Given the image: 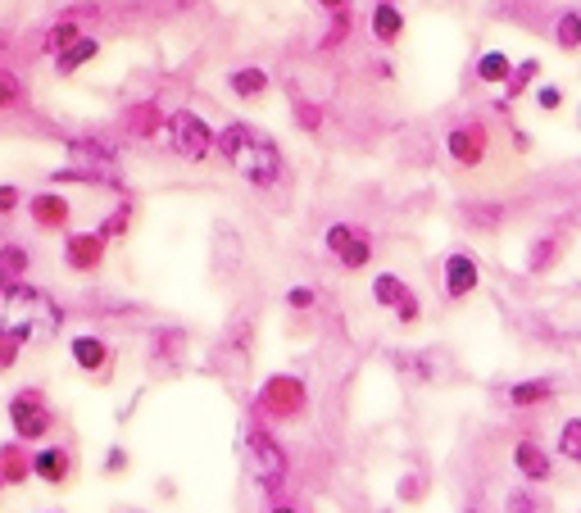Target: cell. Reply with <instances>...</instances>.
<instances>
[{
  "label": "cell",
  "mask_w": 581,
  "mask_h": 513,
  "mask_svg": "<svg viewBox=\"0 0 581 513\" xmlns=\"http://www.w3.org/2000/svg\"><path fill=\"white\" fill-rule=\"evenodd\" d=\"M214 150L227 159V168H237L241 178L255 182V187H277L282 182V150H277L273 137H264L250 123H227L218 132Z\"/></svg>",
  "instance_id": "1"
},
{
  "label": "cell",
  "mask_w": 581,
  "mask_h": 513,
  "mask_svg": "<svg viewBox=\"0 0 581 513\" xmlns=\"http://www.w3.org/2000/svg\"><path fill=\"white\" fill-rule=\"evenodd\" d=\"M309 409V386L296 373H273L255 395V414L268 423H291Z\"/></svg>",
  "instance_id": "2"
},
{
  "label": "cell",
  "mask_w": 581,
  "mask_h": 513,
  "mask_svg": "<svg viewBox=\"0 0 581 513\" xmlns=\"http://www.w3.org/2000/svg\"><path fill=\"white\" fill-rule=\"evenodd\" d=\"M246 473L255 477L264 491H282L286 486V450L264 423L246 427Z\"/></svg>",
  "instance_id": "3"
},
{
  "label": "cell",
  "mask_w": 581,
  "mask_h": 513,
  "mask_svg": "<svg viewBox=\"0 0 581 513\" xmlns=\"http://www.w3.org/2000/svg\"><path fill=\"white\" fill-rule=\"evenodd\" d=\"M164 141L178 159L200 164V159H209V150L218 146V132L209 128L200 114H191V109H173V114L164 119Z\"/></svg>",
  "instance_id": "4"
},
{
  "label": "cell",
  "mask_w": 581,
  "mask_h": 513,
  "mask_svg": "<svg viewBox=\"0 0 581 513\" xmlns=\"http://www.w3.org/2000/svg\"><path fill=\"white\" fill-rule=\"evenodd\" d=\"M5 414H10L14 436L28 441V445L46 441V436L55 432V409H50V400H46L41 386H23L19 395H10V409H5Z\"/></svg>",
  "instance_id": "5"
},
{
  "label": "cell",
  "mask_w": 581,
  "mask_h": 513,
  "mask_svg": "<svg viewBox=\"0 0 581 513\" xmlns=\"http://www.w3.org/2000/svg\"><path fill=\"white\" fill-rule=\"evenodd\" d=\"M323 246L345 273H359V268L373 264V237H368V227H359V223H327Z\"/></svg>",
  "instance_id": "6"
},
{
  "label": "cell",
  "mask_w": 581,
  "mask_h": 513,
  "mask_svg": "<svg viewBox=\"0 0 581 513\" xmlns=\"http://www.w3.org/2000/svg\"><path fill=\"white\" fill-rule=\"evenodd\" d=\"M373 300L382 309H391L404 327H414L418 318H423V300H418V291L409 287L404 277H395V273H377L373 277Z\"/></svg>",
  "instance_id": "7"
},
{
  "label": "cell",
  "mask_w": 581,
  "mask_h": 513,
  "mask_svg": "<svg viewBox=\"0 0 581 513\" xmlns=\"http://www.w3.org/2000/svg\"><path fill=\"white\" fill-rule=\"evenodd\" d=\"M445 150H450L454 164L477 168L486 159V150H491V132H486L482 119H468V123H459V128H450V137H445Z\"/></svg>",
  "instance_id": "8"
},
{
  "label": "cell",
  "mask_w": 581,
  "mask_h": 513,
  "mask_svg": "<svg viewBox=\"0 0 581 513\" xmlns=\"http://www.w3.org/2000/svg\"><path fill=\"white\" fill-rule=\"evenodd\" d=\"M441 282H445V300H468L477 287H482L477 255H468V250H450L445 264H441Z\"/></svg>",
  "instance_id": "9"
},
{
  "label": "cell",
  "mask_w": 581,
  "mask_h": 513,
  "mask_svg": "<svg viewBox=\"0 0 581 513\" xmlns=\"http://www.w3.org/2000/svg\"><path fill=\"white\" fill-rule=\"evenodd\" d=\"M28 218L41 227V232H69L73 223V205L64 191H37L28 200Z\"/></svg>",
  "instance_id": "10"
},
{
  "label": "cell",
  "mask_w": 581,
  "mask_h": 513,
  "mask_svg": "<svg viewBox=\"0 0 581 513\" xmlns=\"http://www.w3.org/2000/svg\"><path fill=\"white\" fill-rule=\"evenodd\" d=\"M105 246L109 241L100 232H64V264L73 273H96L105 264Z\"/></svg>",
  "instance_id": "11"
},
{
  "label": "cell",
  "mask_w": 581,
  "mask_h": 513,
  "mask_svg": "<svg viewBox=\"0 0 581 513\" xmlns=\"http://www.w3.org/2000/svg\"><path fill=\"white\" fill-rule=\"evenodd\" d=\"M513 468H518V477L527 486H545L554 477V459L550 450H545L541 441H532V436H522L518 445H513Z\"/></svg>",
  "instance_id": "12"
},
{
  "label": "cell",
  "mask_w": 581,
  "mask_h": 513,
  "mask_svg": "<svg viewBox=\"0 0 581 513\" xmlns=\"http://www.w3.org/2000/svg\"><path fill=\"white\" fill-rule=\"evenodd\" d=\"M32 477L46 486H69L73 482V450L69 445H41L32 454Z\"/></svg>",
  "instance_id": "13"
},
{
  "label": "cell",
  "mask_w": 581,
  "mask_h": 513,
  "mask_svg": "<svg viewBox=\"0 0 581 513\" xmlns=\"http://www.w3.org/2000/svg\"><path fill=\"white\" fill-rule=\"evenodd\" d=\"M559 377H527V382H513L509 386V405L513 409H536V405H550L559 400Z\"/></svg>",
  "instance_id": "14"
},
{
  "label": "cell",
  "mask_w": 581,
  "mask_h": 513,
  "mask_svg": "<svg viewBox=\"0 0 581 513\" xmlns=\"http://www.w3.org/2000/svg\"><path fill=\"white\" fill-rule=\"evenodd\" d=\"M69 355H73V364H78L82 373H105V368H109V341H105V336L82 332V336H73V341H69Z\"/></svg>",
  "instance_id": "15"
},
{
  "label": "cell",
  "mask_w": 581,
  "mask_h": 513,
  "mask_svg": "<svg viewBox=\"0 0 581 513\" xmlns=\"http://www.w3.org/2000/svg\"><path fill=\"white\" fill-rule=\"evenodd\" d=\"M32 477V454H28V441H5L0 445V482L5 486H23Z\"/></svg>",
  "instance_id": "16"
},
{
  "label": "cell",
  "mask_w": 581,
  "mask_h": 513,
  "mask_svg": "<svg viewBox=\"0 0 581 513\" xmlns=\"http://www.w3.org/2000/svg\"><path fill=\"white\" fill-rule=\"evenodd\" d=\"M32 268V255L28 246L19 241H5L0 237V287H10V282H23V273Z\"/></svg>",
  "instance_id": "17"
},
{
  "label": "cell",
  "mask_w": 581,
  "mask_h": 513,
  "mask_svg": "<svg viewBox=\"0 0 581 513\" xmlns=\"http://www.w3.org/2000/svg\"><path fill=\"white\" fill-rule=\"evenodd\" d=\"M37 332L32 323H10V327H0V373H10L14 364H19L23 346H28V336Z\"/></svg>",
  "instance_id": "18"
},
{
  "label": "cell",
  "mask_w": 581,
  "mask_h": 513,
  "mask_svg": "<svg viewBox=\"0 0 581 513\" xmlns=\"http://www.w3.org/2000/svg\"><path fill=\"white\" fill-rule=\"evenodd\" d=\"M559 250H563V241L554 237V232L536 237L532 246H527V273H532V277H545L554 264H559Z\"/></svg>",
  "instance_id": "19"
},
{
  "label": "cell",
  "mask_w": 581,
  "mask_h": 513,
  "mask_svg": "<svg viewBox=\"0 0 581 513\" xmlns=\"http://www.w3.org/2000/svg\"><path fill=\"white\" fill-rule=\"evenodd\" d=\"M69 155L82 159V164H91L87 173H105V168H114V150H109L105 141H73Z\"/></svg>",
  "instance_id": "20"
},
{
  "label": "cell",
  "mask_w": 581,
  "mask_h": 513,
  "mask_svg": "<svg viewBox=\"0 0 581 513\" xmlns=\"http://www.w3.org/2000/svg\"><path fill=\"white\" fill-rule=\"evenodd\" d=\"M227 87L237 91L241 100H255V96H264V91H268V73L264 69H232V73H227Z\"/></svg>",
  "instance_id": "21"
},
{
  "label": "cell",
  "mask_w": 581,
  "mask_h": 513,
  "mask_svg": "<svg viewBox=\"0 0 581 513\" xmlns=\"http://www.w3.org/2000/svg\"><path fill=\"white\" fill-rule=\"evenodd\" d=\"M400 32H404L400 10H395L391 0H382V5H377V10H373V37L382 41V46H391V41L400 37Z\"/></svg>",
  "instance_id": "22"
},
{
  "label": "cell",
  "mask_w": 581,
  "mask_h": 513,
  "mask_svg": "<svg viewBox=\"0 0 581 513\" xmlns=\"http://www.w3.org/2000/svg\"><path fill=\"white\" fill-rule=\"evenodd\" d=\"M96 55H100V41L96 37H78L69 50H64V55H55V64H60V73H78L82 64L96 60Z\"/></svg>",
  "instance_id": "23"
},
{
  "label": "cell",
  "mask_w": 581,
  "mask_h": 513,
  "mask_svg": "<svg viewBox=\"0 0 581 513\" xmlns=\"http://www.w3.org/2000/svg\"><path fill=\"white\" fill-rule=\"evenodd\" d=\"M554 450L568 459V464H577L581 468V418H563V427H559V445Z\"/></svg>",
  "instance_id": "24"
},
{
  "label": "cell",
  "mask_w": 581,
  "mask_h": 513,
  "mask_svg": "<svg viewBox=\"0 0 581 513\" xmlns=\"http://www.w3.org/2000/svg\"><path fill=\"white\" fill-rule=\"evenodd\" d=\"M509 73H513V64H509V55H500V50H486L482 60H477V78L482 82H509Z\"/></svg>",
  "instance_id": "25"
},
{
  "label": "cell",
  "mask_w": 581,
  "mask_h": 513,
  "mask_svg": "<svg viewBox=\"0 0 581 513\" xmlns=\"http://www.w3.org/2000/svg\"><path fill=\"white\" fill-rule=\"evenodd\" d=\"M128 227H132V205H128V200H123V205L114 209V214H105V218H100V227H96V232H100V237H105V241H119V237H128Z\"/></svg>",
  "instance_id": "26"
},
{
  "label": "cell",
  "mask_w": 581,
  "mask_h": 513,
  "mask_svg": "<svg viewBox=\"0 0 581 513\" xmlns=\"http://www.w3.org/2000/svg\"><path fill=\"white\" fill-rule=\"evenodd\" d=\"M504 513H545V500L532 486H518V491L504 495Z\"/></svg>",
  "instance_id": "27"
},
{
  "label": "cell",
  "mask_w": 581,
  "mask_h": 513,
  "mask_svg": "<svg viewBox=\"0 0 581 513\" xmlns=\"http://www.w3.org/2000/svg\"><path fill=\"white\" fill-rule=\"evenodd\" d=\"M73 41H78V23H73V19L55 23V28L46 32V50H50V55H64V50H69Z\"/></svg>",
  "instance_id": "28"
},
{
  "label": "cell",
  "mask_w": 581,
  "mask_h": 513,
  "mask_svg": "<svg viewBox=\"0 0 581 513\" xmlns=\"http://www.w3.org/2000/svg\"><path fill=\"white\" fill-rule=\"evenodd\" d=\"M554 37H559L563 50H577L581 46V14L577 10H563V19H559V28H554Z\"/></svg>",
  "instance_id": "29"
},
{
  "label": "cell",
  "mask_w": 581,
  "mask_h": 513,
  "mask_svg": "<svg viewBox=\"0 0 581 513\" xmlns=\"http://www.w3.org/2000/svg\"><path fill=\"white\" fill-rule=\"evenodd\" d=\"M423 495H427V477L423 473H404L400 486H395V500H400V504H418Z\"/></svg>",
  "instance_id": "30"
},
{
  "label": "cell",
  "mask_w": 581,
  "mask_h": 513,
  "mask_svg": "<svg viewBox=\"0 0 581 513\" xmlns=\"http://www.w3.org/2000/svg\"><path fill=\"white\" fill-rule=\"evenodd\" d=\"M536 73H541V60H522L518 69L509 73V96H522V87H527V82H532Z\"/></svg>",
  "instance_id": "31"
},
{
  "label": "cell",
  "mask_w": 581,
  "mask_h": 513,
  "mask_svg": "<svg viewBox=\"0 0 581 513\" xmlns=\"http://www.w3.org/2000/svg\"><path fill=\"white\" fill-rule=\"evenodd\" d=\"M19 96H23L19 78H14V73H0V114H5V109H14V105H19Z\"/></svg>",
  "instance_id": "32"
},
{
  "label": "cell",
  "mask_w": 581,
  "mask_h": 513,
  "mask_svg": "<svg viewBox=\"0 0 581 513\" xmlns=\"http://www.w3.org/2000/svg\"><path fill=\"white\" fill-rule=\"evenodd\" d=\"M314 305H318L314 287H291V291H286V309H296V314H305V309H314Z\"/></svg>",
  "instance_id": "33"
},
{
  "label": "cell",
  "mask_w": 581,
  "mask_h": 513,
  "mask_svg": "<svg viewBox=\"0 0 581 513\" xmlns=\"http://www.w3.org/2000/svg\"><path fill=\"white\" fill-rule=\"evenodd\" d=\"M23 205V187H14V182H5V187H0V218H10L14 209Z\"/></svg>",
  "instance_id": "34"
},
{
  "label": "cell",
  "mask_w": 581,
  "mask_h": 513,
  "mask_svg": "<svg viewBox=\"0 0 581 513\" xmlns=\"http://www.w3.org/2000/svg\"><path fill=\"white\" fill-rule=\"evenodd\" d=\"M128 119H132V132H141V137H146V132H155V109H150V105L132 109Z\"/></svg>",
  "instance_id": "35"
},
{
  "label": "cell",
  "mask_w": 581,
  "mask_h": 513,
  "mask_svg": "<svg viewBox=\"0 0 581 513\" xmlns=\"http://www.w3.org/2000/svg\"><path fill=\"white\" fill-rule=\"evenodd\" d=\"M132 459H128V450L123 445H109V454H105V473H123Z\"/></svg>",
  "instance_id": "36"
},
{
  "label": "cell",
  "mask_w": 581,
  "mask_h": 513,
  "mask_svg": "<svg viewBox=\"0 0 581 513\" xmlns=\"http://www.w3.org/2000/svg\"><path fill=\"white\" fill-rule=\"evenodd\" d=\"M536 105H541V109H559L563 105V91L559 87H541V91H536Z\"/></svg>",
  "instance_id": "37"
},
{
  "label": "cell",
  "mask_w": 581,
  "mask_h": 513,
  "mask_svg": "<svg viewBox=\"0 0 581 513\" xmlns=\"http://www.w3.org/2000/svg\"><path fill=\"white\" fill-rule=\"evenodd\" d=\"M264 513H305V509H300V504H291V500H277V504H268Z\"/></svg>",
  "instance_id": "38"
},
{
  "label": "cell",
  "mask_w": 581,
  "mask_h": 513,
  "mask_svg": "<svg viewBox=\"0 0 581 513\" xmlns=\"http://www.w3.org/2000/svg\"><path fill=\"white\" fill-rule=\"evenodd\" d=\"M318 5H323V10H332V14H345V10H350V0H318Z\"/></svg>",
  "instance_id": "39"
},
{
  "label": "cell",
  "mask_w": 581,
  "mask_h": 513,
  "mask_svg": "<svg viewBox=\"0 0 581 513\" xmlns=\"http://www.w3.org/2000/svg\"><path fill=\"white\" fill-rule=\"evenodd\" d=\"M5 305H10V300H5V291H0V327H5Z\"/></svg>",
  "instance_id": "40"
},
{
  "label": "cell",
  "mask_w": 581,
  "mask_h": 513,
  "mask_svg": "<svg viewBox=\"0 0 581 513\" xmlns=\"http://www.w3.org/2000/svg\"><path fill=\"white\" fill-rule=\"evenodd\" d=\"M0 491H5V482H0Z\"/></svg>",
  "instance_id": "41"
}]
</instances>
